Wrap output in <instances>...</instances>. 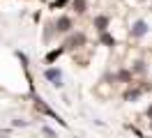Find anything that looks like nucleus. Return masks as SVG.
<instances>
[{"label": "nucleus", "mask_w": 152, "mask_h": 138, "mask_svg": "<svg viewBox=\"0 0 152 138\" xmlns=\"http://www.w3.org/2000/svg\"><path fill=\"white\" fill-rule=\"evenodd\" d=\"M145 115H148V120H150V127H152V104L148 106V110H145Z\"/></svg>", "instance_id": "obj_16"}, {"label": "nucleus", "mask_w": 152, "mask_h": 138, "mask_svg": "<svg viewBox=\"0 0 152 138\" xmlns=\"http://www.w3.org/2000/svg\"><path fill=\"white\" fill-rule=\"evenodd\" d=\"M132 74H145V62H143V60H138V62L132 67Z\"/></svg>", "instance_id": "obj_12"}, {"label": "nucleus", "mask_w": 152, "mask_h": 138, "mask_svg": "<svg viewBox=\"0 0 152 138\" xmlns=\"http://www.w3.org/2000/svg\"><path fill=\"white\" fill-rule=\"evenodd\" d=\"M62 53H65V46H58V48H51V51L46 53V58H44V60H46V62L51 64V62H56V60H58V58H60Z\"/></svg>", "instance_id": "obj_8"}, {"label": "nucleus", "mask_w": 152, "mask_h": 138, "mask_svg": "<svg viewBox=\"0 0 152 138\" xmlns=\"http://www.w3.org/2000/svg\"><path fill=\"white\" fill-rule=\"evenodd\" d=\"M72 7L76 9V14H83V12L88 9V2L86 0H72Z\"/></svg>", "instance_id": "obj_11"}, {"label": "nucleus", "mask_w": 152, "mask_h": 138, "mask_svg": "<svg viewBox=\"0 0 152 138\" xmlns=\"http://www.w3.org/2000/svg\"><path fill=\"white\" fill-rule=\"evenodd\" d=\"M108 23H111V18L106 16V14H99V16H95V28L99 30V35H102V32H106Z\"/></svg>", "instance_id": "obj_6"}, {"label": "nucleus", "mask_w": 152, "mask_h": 138, "mask_svg": "<svg viewBox=\"0 0 152 138\" xmlns=\"http://www.w3.org/2000/svg\"><path fill=\"white\" fill-rule=\"evenodd\" d=\"M69 0H56V2H51V9H58V7H65Z\"/></svg>", "instance_id": "obj_13"}, {"label": "nucleus", "mask_w": 152, "mask_h": 138, "mask_svg": "<svg viewBox=\"0 0 152 138\" xmlns=\"http://www.w3.org/2000/svg\"><path fill=\"white\" fill-rule=\"evenodd\" d=\"M99 44H104V46L111 48V46H115V37L108 35V32H102V35H99Z\"/></svg>", "instance_id": "obj_10"}, {"label": "nucleus", "mask_w": 152, "mask_h": 138, "mask_svg": "<svg viewBox=\"0 0 152 138\" xmlns=\"http://www.w3.org/2000/svg\"><path fill=\"white\" fill-rule=\"evenodd\" d=\"M42 131H44V134H46L48 138H56V134H53V129H48V127H44V129H42Z\"/></svg>", "instance_id": "obj_15"}, {"label": "nucleus", "mask_w": 152, "mask_h": 138, "mask_svg": "<svg viewBox=\"0 0 152 138\" xmlns=\"http://www.w3.org/2000/svg\"><path fill=\"white\" fill-rule=\"evenodd\" d=\"M113 78H115V81H120V83H132L134 81V74H132V69H120Z\"/></svg>", "instance_id": "obj_7"}, {"label": "nucleus", "mask_w": 152, "mask_h": 138, "mask_svg": "<svg viewBox=\"0 0 152 138\" xmlns=\"http://www.w3.org/2000/svg\"><path fill=\"white\" fill-rule=\"evenodd\" d=\"M12 127H28L26 120H12Z\"/></svg>", "instance_id": "obj_14"}, {"label": "nucleus", "mask_w": 152, "mask_h": 138, "mask_svg": "<svg viewBox=\"0 0 152 138\" xmlns=\"http://www.w3.org/2000/svg\"><path fill=\"white\" fill-rule=\"evenodd\" d=\"M148 30H150V28H148V23L141 18V21H136V23L132 26V37H134V39H141V37L148 35Z\"/></svg>", "instance_id": "obj_4"}, {"label": "nucleus", "mask_w": 152, "mask_h": 138, "mask_svg": "<svg viewBox=\"0 0 152 138\" xmlns=\"http://www.w3.org/2000/svg\"><path fill=\"white\" fill-rule=\"evenodd\" d=\"M35 108H37L39 113H44V115H48V118H53V120L58 122V124H62V127H67V122H65L62 118H60V115H58V113H56L53 108H51V106H48V104H46L44 99H39V97H37V99H35Z\"/></svg>", "instance_id": "obj_1"}, {"label": "nucleus", "mask_w": 152, "mask_h": 138, "mask_svg": "<svg viewBox=\"0 0 152 138\" xmlns=\"http://www.w3.org/2000/svg\"><path fill=\"white\" fill-rule=\"evenodd\" d=\"M72 28L74 26H72V18L69 16H60L56 21V30L58 32H72Z\"/></svg>", "instance_id": "obj_5"}, {"label": "nucleus", "mask_w": 152, "mask_h": 138, "mask_svg": "<svg viewBox=\"0 0 152 138\" xmlns=\"http://www.w3.org/2000/svg\"><path fill=\"white\" fill-rule=\"evenodd\" d=\"M10 136V129H0V138H7Z\"/></svg>", "instance_id": "obj_17"}, {"label": "nucleus", "mask_w": 152, "mask_h": 138, "mask_svg": "<svg viewBox=\"0 0 152 138\" xmlns=\"http://www.w3.org/2000/svg\"><path fill=\"white\" fill-rule=\"evenodd\" d=\"M141 94H143L141 88H129L124 92V101H136V99H141Z\"/></svg>", "instance_id": "obj_9"}, {"label": "nucleus", "mask_w": 152, "mask_h": 138, "mask_svg": "<svg viewBox=\"0 0 152 138\" xmlns=\"http://www.w3.org/2000/svg\"><path fill=\"white\" fill-rule=\"evenodd\" d=\"M83 44H86V35L83 32H72L62 46H65V51H67V48H81Z\"/></svg>", "instance_id": "obj_2"}, {"label": "nucleus", "mask_w": 152, "mask_h": 138, "mask_svg": "<svg viewBox=\"0 0 152 138\" xmlns=\"http://www.w3.org/2000/svg\"><path fill=\"white\" fill-rule=\"evenodd\" d=\"M44 78H46V81H51L56 88H62V72H60V69H56V67H48L46 72H44Z\"/></svg>", "instance_id": "obj_3"}]
</instances>
